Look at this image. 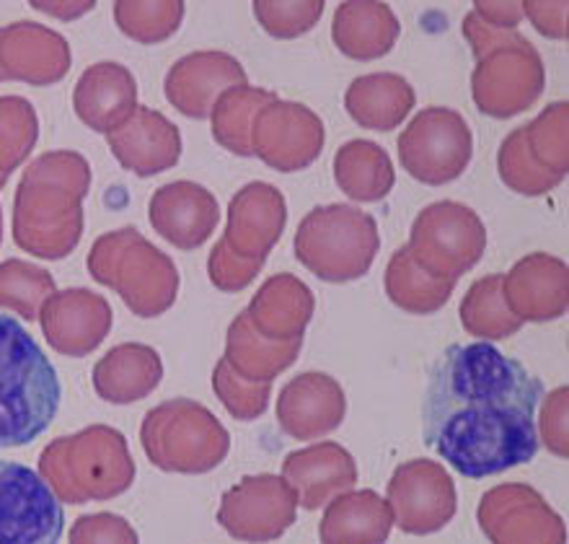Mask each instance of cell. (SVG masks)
Segmentation results:
<instances>
[{"label":"cell","instance_id":"11","mask_svg":"<svg viewBox=\"0 0 569 544\" xmlns=\"http://www.w3.org/2000/svg\"><path fill=\"white\" fill-rule=\"evenodd\" d=\"M298 498L278 475H247L223 493L218 524L228 537L247 544L280 540L296 524Z\"/></svg>","mask_w":569,"mask_h":544},{"label":"cell","instance_id":"15","mask_svg":"<svg viewBox=\"0 0 569 544\" xmlns=\"http://www.w3.org/2000/svg\"><path fill=\"white\" fill-rule=\"evenodd\" d=\"M479 530L489 544H567L565 518L531 485H497L481 495Z\"/></svg>","mask_w":569,"mask_h":544},{"label":"cell","instance_id":"33","mask_svg":"<svg viewBox=\"0 0 569 544\" xmlns=\"http://www.w3.org/2000/svg\"><path fill=\"white\" fill-rule=\"evenodd\" d=\"M456 280L435 278L415 263L407 247H399L386 267V296L397 309L417 317L440 311L450 301Z\"/></svg>","mask_w":569,"mask_h":544},{"label":"cell","instance_id":"28","mask_svg":"<svg viewBox=\"0 0 569 544\" xmlns=\"http://www.w3.org/2000/svg\"><path fill=\"white\" fill-rule=\"evenodd\" d=\"M393 526L389 503L376 491H350L327 503L321 544H386Z\"/></svg>","mask_w":569,"mask_h":544},{"label":"cell","instance_id":"5","mask_svg":"<svg viewBox=\"0 0 569 544\" xmlns=\"http://www.w3.org/2000/svg\"><path fill=\"white\" fill-rule=\"evenodd\" d=\"M463 37L477 60L471 97L479 112L508 120L539 101L547 86V68L539 50L523 34L489 27L471 11L463 19Z\"/></svg>","mask_w":569,"mask_h":544},{"label":"cell","instance_id":"42","mask_svg":"<svg viewBox=\"0 0 569 544\" xmlns=\"http://www.w3.org/2000/svg\"><path fill=\"white\" fill-rule=\"evenodd\" d=\"M321 0L308 3H278V0H257L254 16L267 34L274 39H296L311 31L323 16Z\"/></svg>","mask_w":569,"mask_h":544},{"label":"cell","instance_id":"39","mask_svg":"<svg viewBox=\"0 0 569 544\" xmlns=\"http://www.w3.org/2000/svg\"><path fill=\"white\" fill-rule=\"evenodd\" d=\"M497 169H500V179L512 192L526 197L547 195L565 181L562 177L551 175V171L536 164L531 151H528L523 128H516L502 140L500 154H497Z\"/></svg>","mask_w":569,"mask_h":544},{"label":"cell","instance_id":"12","mask_svg":"<svg viewBox=\"0 0 569 544\" xmlns=\"http://www.w3.org/2000/svg\"><path fill=\"white\" fill-rule=\"evenodd\" d=\"M62 503L34 469L0 462V544H58Z\"/></svg>","mask_w":569,"mask_h":544},{"label":"cell","instance_id":"23","mask_svg":"<svg viewBox=\"0 0 569 544\" xmlns=\"http://www.w3.org/2000/svg\"><path fill=\"white\" fill-rule=\"evenodd\" d=\"M284 224H288V205L280 189L267 181H249L228 205L223 239L241 257L267 259L280 241Z\"/></svg>","mask_w":569,"mask_h":544},{"label":"cell","instance_id":"21","mask_svg":"<svg viewBox=\"0 0 569 544\" xmlns=\"http://www.w3.org/2000/svg\"><path fill=\"white\" fill-rule=\"evenodd\" d=\"M502 294L520 322H555L569 309V267L559 257L533 251L502 275Z\"/></svg>","mask_w":569,"mask_h":544},{"label":"cell","instance_id":"34","mask_svg":"<svg viewBox=\"0 0 569 544\" xmlns=\"http://www.w3.org/2000/svg\"><path fill=\"white\" fill-rule=\"evenodd\" d=\"M274 99H280L278 93L259 89V86H239V89L220 93L210 112V128L216 144L233 156H251V122H254L259 109Z\"/></svg>","mask_w":569,"mask_h":544},{"label":"cell","instance_id":"35","mask_svg":"<svg viewBox=\"0 0 569 544\" xmlns=\"http://www.w3.org/2000/svg\"><path fill=\"white\" fill-rule=\"evenodd\" d=\"M461 325L469 335L479 337V343L508 340L523 327L516 314L508 309L502 294V275H487L466 290L461 309H458Z\"/></svg>","mask_w":569,"mask_h":544},{"label":"cell","instance_id":"22","mask_svg":"<svg viewBox=\"0 0 569 544\" xmlns=\"http://www.w3.org/2000/svg\"><path fill=\"white\" fill-rule=\"evenodd\" d=\"M280 477L292 487L298 506L316 511L358 485V462L345 446L321 441L284 456Z\"/></svg>","mask_w":569,"mask_h":544},{"label":"cell","instance_id":"3","mask_svg":"<svg viewBox=\"0 0 569 544\" xmlns=\"http://www.w3.org/2000/svg\"><path fill=\"white\" fill-rule=\"evenodd\" d=\"M62 386L52 360L21 322L0 314V448H19L50 428Z\"/></svg>","mask_w":569,"mask_h":544},{"label":"cell","instance_id":"46","mask_svg":"<svg viewBox=\"0 0 569 544\" xmlns=\"http://www.w3.org/2000/svg\"><path fill=\"white\" fill-rule=\"evenodd\" d=\"M523 16L551 39H567V3H520Z\"/></svg>","mask_w":569,"mask_h":544},{"label":"cell","instance_id":"30","mask_svg":"<svg viewBox=\"0 0 569 544\" xmlns=\"http://www.w3.org/2000/svg\"><path fill=\"white\" fill-rule=\"evenodd\" d=\"M345 109L360 128L391 132L415 109V89L399 73H370L350 83Z\"/></svg>","mask_w":569,"mask_h":544},{"label":"cell","instance_id":"31","mask_svg":"<svg viewBox=\"0 0 569 544\" xmlns=\"http://www.w3.org/2000/svg\"><path fill=\"white\" fill-rule=\"evenodd\" d=\"M300 348H303V337L290 343L267 340V337L251 327L247 311H241L231 322V327H228L223 358L247 382L272 384L274 378L284 374L298 360Z\"/></svg>","mask_w":569,"mask_h":544},{"label":"cell","instance_id":"29","mask_svg":"<svg viewBox=\"0 0 569 544\" xmlns=\"http://www.w3.org/2000/svg\"><path fill=\"white\" fill-rule=\"evenodd\" d=\"M401 34V23L391 6L370 3H342L331 23V39L337 50L352 60H378L386 58L397 44Z\"/></svg>","mask_w":569,"mask_h":544},{"label":"cell","instance_id":"49","mask_svg":"<svg viewBox=\"0 0 569 544\" xmlns=\"http://www.w3.org/2000/svg\"><path fill=\"white\" fill-rule=\"evenodd\" d=\"M0 241H3V212H0Z\"/></svg>","mask_w":569,"mask_h":544},{"label":"cell","instance_id":"37","mask_svg":"<svg viewBox=\"0 0 569 544\" xmlns=\"http://www.w3.org/2000/svg\"><path fill=\"white\" fill-rule=\"evenodd\" d=\"M39 120L31 101L23 97H0V189L11 171L21 167L34 151Z\"/></svg>","mask_w":569,"mask_h":544},{"label":"cell","instance_id":"18","mask_svg":"<svg viewBox=\"0 0 569 544\" xmlns=\"http://www.w3.org/2000/svg\"><path fill=\"white\" fill-rule=\"evenodd\" d=\"M153 231L171 247L192 251L210 239L220 220V205L208 187L197 181H169L158 187L148 205Z\"/></svg>","mask_w":569,"mask_h":544},{"label":"cell","instance_id":"7","mask_svg":"<svg viewBox=\"0 0 569 544\" xmlns=\"http://www.w3.org/2000/svg\"><path fill=\"white\" fill-rule=\"evenodd\" d=\"M296 259L323 283H352L366 278L381 249V234L370 212L355 205H321L300 220Z\"/></svg>","mask_w":569,"mask_h":544},{"label":"cell","instance_id":"25","mask_svg":"<svg viewBox=\"0 0 569 544\" xmlns=\"http://www.w3.org/2000/svg\"><path fill=\"white\" fill-rule=\"evenodd\" d=\"M73 109L86 128L109 136L138 109L136 76L122 62H97L78 78Z\"/></svg>","mask_w":569,"mask_h":544},{"label":"cell","instance_id":"36","mask_svg":"<svg viewBox=\"0 0 569 544\" xmlns=\"http://www.w3.org/2000/svg\"><path fill=\"white\" fill-rule=\"evenodd\" d=\"M54 290L58 286H54L52 273H47L44 267L23 263V259L0 263V309L16 311L27 322H37L39 309Z\"/></svg>","mask_w":569,"mask_h":544},{"label":"cell","instance_id":"48","mask_svg":"<svg viewBox=\"0 0 569 544\" xmlns=\"http://www.w3.org/2000/svg\"><path fill=\"white\" fill-rule=\"evenodd\" d=\"M93 0H89V3H39V0H34V3H31V8H37V11H42V13H50V16H58V19H62V21H68V19H78V16H83V13H91L93 11Z\"/></svg>","mask_w":569,"mask_h":544},{"label":"cell","instance_id":"47","mask_svg":"<svg viewBox=\"0 0 569 544\" xmlns=\"http://www.w3.org/2000/svg\"><path fill=\"white\" fill-rule=\"evenodd\" d=\"M473 13L485 23H489V27L508 31H516L520 19H523L520 3H473Z\"/></svg>","mask_w":569,"mask_h":544},{"label":"cell","instance_id":"6","mask_svg":"<svg viewBox=\"0 0 569 544\" xmlns=\"http://www.w3.org/2000/svg\"><path fill=\"white\" fill-rule=\"evenodd\" d=\"M99 286L114 290L140 319L161 317L177 304L179 270L138 228H120L93 241L86 259Z\"/></svg>","mask_w":569,"mask_h":544},{"label":"cell","instance_id":"32","mask_svg":"<svg viewBox=\"0 0 569 544\" xmlns=\"http://www.w3.org/2000/svg\"><path fill=\"white\" fill-rule=\"evenodd\" d=\"M335 181L355 202H378L389 197L397 171L373 140H350L335 156Z\"/></svg>","mask_w":569,"mask_h":544},{"label":"cell","instance_id":"26","mask_svg":"<svg viewBox=\"0 0 569 544\" xmlns=\"http://www.w3.org/2000/svg\"><path fill=\"white\" fill-rule=\"evenodd\" d=\"M316 311V298L303 280L280 273L264 283L251 298L247 317L251 327L267 340L290 343L306 335Z\"/></svg>","mask_w":569,"mask_h":544},{"label":"cell","instance_id":"1","mask_svg":"<svg viewBox=\"0 0 569 544\" xmlns=\"http://www.w3.org/2000/svg\"><path fill=\"white\" fill-rule=\"evenodd\" d=\"M541 399V378L495 345H450L427 376L425 446L463 477L502 475L539 454Z\"/></svg>","mask_w":569,"mask_h":544},{"label":"cell","instance_id":"2","mask_svg":"<svg viewBox=\"0 0 569 544\" xmlns=\"http://www.w3.org/2000/svg\"><path fill=\"white\" fill-rule=\"evenodd\" d=\"M91 167L76 151L42 154L21 175L13 197L16 247L39 259H62L83 234Z\"/></svg>","mask_w":569,"mask_h":544},{"label":"cell","instance_id":"27","mask_svg":"<svg viewBox=\"0 0 569 544\" xmlns=\"http://www.w3.org/2000/svg\"><path fill=\"white\" fill-rule=\"evenodd\" d=\"M163 360L142 343L117 345L93 366V389L109 405H132L158 389Z\"/></svg>","mask_w":569,"mask_h":544},{"label":"cell","instance_id":"20","mask_svg":"<svg viewBox=\"0 0 569 544\" xmlns=\"http://www.w3.org/2000/svg\"><path fill=\"white\" fill-rule=\"evenodd\" d=\"M70 62L73 55L68 39L54 29L34 21H16L0 29V70L6 81L52 86L68 76Z\"/></svg>","mask_w":569,"mask_h":544},{"label":"cell","instance_id":"44","mask_svg":"<svg viewBox=\"0 0 569 544\" xmlns=\"http://www.w3.org/2000/svg\"><path fill=\"white\" fill-rule=\"evenodd\" d=\"M68 544H140L136 526L117 514H89L70 526Z\"/></svg>","mask_w":569,"mask_h":544},{"label":"cell","instance_id":"19","mask_svg":"<svg viewBox=\"0 0 569 544\" xmlns=\"http://www.w3.org/2000/svg\"><path fill=\"white\" fill-rule=\"evenodd\" d=\"M347 397L342 384L321 370H308L282 386L278 397V423L284 436L316 441L342 425Z\"/></svg>","mask_w":569,"mask_h":544},{"label":"cell","instance_id":"38","mask_svg":"<svg viewBox=\"0 0 569 544\" xmlns=\"http://www.w3.org/2000/svg\"><path fill=\"white\" fill-rule=\"evenodd\" d=\"M184 19V3L181 0H166V3H132L120 0L114 3V21L124 37L140 44L166 42L177 34Z\"/></svg>","mask_w":569,"mask_h":544},{"label":"cell","instance_id":"13","mask_svg":"<svg viewBox=\"0 0 569 544\" xmlns=\"http://www.w3.org/2000/svg\"><path fill=\"white\" fill-rule=\"evenodd\" d=\"M386 503L401 532L425 537L453 522L458 495L453 479L440 462L412 459L393 469L386 487Z\"/></svg>","mask_w":569,"mask_h":544},{"label":"cell","instance_id":"9","mask_svg":"<svg viewBox=\"0 0 569 544\" xmlns=\"http://www.w3.org/2000/svg\"><path fill=\"white\" fill-rule=\"evenodd\" d=\"M407 249L425 273L458 280L485 257L487 226L469 205L432 202L415 218Z\"/></svg>","mask_w":569,"mask_h":544},{"label":"cell","instance_id":"10","mask_svg":"<svg viewBox=\"0 0 569 544\" xmlns=\"http://www.w3.org/2000/svg\"><path fill=\"white\" fill-rule=\"evenodd\" d=\"M399 161L412 179L440 187L456 181L469 167L473 136L461 112L427 107L399 136Z\"/></svg>","mask_w":569,"mask_h":544},{"label":"cell","instance_id":"16","mask_svg":"<svg viewBox=\"0 0 569 544\" xmlns=\"http://www.w3.org/2000/svg\"><path fill=\"white\" fill-rule=\"evenodd\" d=\"M39 327L47 345L68 358H83L112 333L114 314L104 296L89 288L54 290L39 309Z\"/></svg>","mask_w":569,"mask_h":544},{"label":"cell","instance_id":"41","mask_svg":"<svg viewBox=\"0 0 569 544\" xmlns=\"http://www.w3.org/2000/svg\"><path fill=\"white\" fill-rule=\"evenodd\" d=\"M212 392L226 407V413L241 423H251L262 417L270 407L272 384H257L236 374L226 358H220L212 368Z\"/></svg>","mask_w":569,"mask_h":544},{"label":"cell","instance_id":"14","mask_svg":"<svg viewBox=\"0 0 569 544\" xmlns=\"http://www.w3.org/2000/svg\"><path fill=\"white\" fill-rule=\"evenodd\" d=\"M321 117L298 101L274 99L262 107L251 122V156L262 159L267 167L282 175L303 171L319 159L323 151Z\"/></svg>","mask_w":569,"mask_h":544},{"label":"cell","instance_id":"4","mask_svg":"<svg viewBox=\"0 0 569 544\" xmlns=\"http://www.w3.org/2000/svg\"><path fill=\"white\" fill-rule=\"evenodd\" d=\"M136 472L128 438L112 425H89L54 438L39 454V477L68 506L120 498L136 483Z\"/></svg>","mask_w":569,"mask_h":544},{"label":"cell","instance_id":"45","mask_svg":"<svg viewBox=\"0 0 569 544\" xmlns=\"http://www.w3.org/2000/svg\"><path fill=\"white\" fill-rule=\"evenodd\" d=\"M567 397L569 389L567 386H559L543 402V413H541V441L543 446L549 448L551 454L557 456H569V444H567ZM539 441V444H541Z\"/></svg>","mask_w":569,"mask_h":544},{"label":"cell","instance_id":"24","mask_svg":"<svg viewBox=\"0 0 569 544\" xmlns=\"http://www.w3.org/2000/svg\"><path fill=\"white\" fill-rule=\"evenodd\" d=\"M107 146L124 169L138 177H156L177 167L181 132L169 117L150 107H138L128 122L107 136Z\"/></svg>","mask_w":569,"mask_h":544},{"label":"cell","instance_id":"40","mask_svg":"<svg viewBox=\"0 0 569 544\" xmlns=\"http://www.w3.org/2000/svg\"><path fill=\"white\" fill-rule=\"evenodd\" d=\"M567 122H569V105L567 101H555L533 122L523 125L528 151L539 167L551 175L567 177L569 159H567Z\"/></svg>","mask_w":569,"mask_h":544},{"label":"cell","instance_id":"17","mask_svg":"<svg viewBox=\"0 0 569 544\" xmlns=\"http://www.w3.org/2000/svg\"><path fill=\"white\" fill-rule=\"evenodd\" d=\"M239 86H249V76L233 55L202 50L173 62L166 73L163 93L169 105L189 120H208L220 93Z\"/></svg>","mask_w":569,"mask_h":544},{"label":"cell","instance_id":"8","mask_svg":"<svg viewBox=\"0 0 569 544\" xmlns=\"http://www.w3.org/2000/svg\"><path fill=\"white\" fill-rule=\"evenodd\" d=\"M140 444L150 464L173 475H208L226 462L231 436L200 402L179 397L148 409Z\"/></svg>","mask_w":569,"mask_h":544},{"label":"cell","instance_id":"50","mask_svg":"<svg viewBox=\"0 0 569 544\" xmlns=\"http://www.w3.org/2000/svg\"><path fill=\"white\" fill-rule=\"evenodd\" d=\"M6 81V76H3V70H0V83H3Z\"/></svg>","mask_w":569,"mask_h":544},{"label":"cell","instance_id":"43","mask_svg":"<svg viewBox=\"0 0 569 544\" xmlns=\"http://www.w3.org/2000/svg\"><path fill=\"white\" fill-rule=\"evenodd\" d=\"M264 263L267 259L259 257H241L226 239H220L208 257V278L223 294H241L262 273Z\"/></svg>","mask_w":569,"mask_h":544}]
</instances>
